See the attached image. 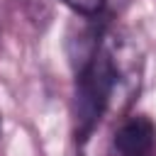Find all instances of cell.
Masks as SVG:
<instances>
[{
    "label": "cell",
    "mask_w": 156,
    "mask_h": 156,
    "mask_svg": "<svg viewBox=\"0 0 156 156\" xmlns=\"http://www.w3.org/2000/svg\"><path fill=\"white\" fill-rule=\"evenodd\" d=\"M139 83L136 54L112 34H93L78 54L76 71V139L83 144L100 119L129 102Z\"/></svg>",
    "instance_id": "cell-1"
},
{
    "label": "cell",
    "mask_w": 156,
    "mask_h": 156,
    "mask_svg": "<svg viewBox=\"0 0 156 156\" xmlns=\"http://www.w3.org/2000/svg\"><path fill=\"white\" fill-rule=\"evenodd\" d=\"M112 156H156V122L146 115H127L112 134Z\"/></svg>",
    "instance_id": "cell-2"
},
{
    "label": "cell",
    "mask_w": 156,
    "mask_h": 156,
    "mask_svg": "<svg viewBox=\"0 0 156 156\" xmlns=\"http://www.w3.org/2000/svg\"><path fill=\"white\" fill-rule=\"evenodd\" d=\"M63 5H68L73 12L83 15V17H98L105 7L107 0H61Z\"/></svg>",
    "instance_id": "cell-3"
},
{
    "label": "cell",
    "mask_w": 156,
    "mask_h": 156,
    "mask_svg": "<svg viewBox=\"0 0 156 156\" xmlns=\"http://www.w3.org/2000/svg\"><path fill=\"white\" fill-rule=\"evenodd\" d=\"M0 129H2V122H0Z\"/></svg>",
    "instance_id": "cell-4"
}]
</instances>
